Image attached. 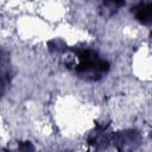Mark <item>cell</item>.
<instances>
[{"mask_svg":"<svg viewBox=\"0 0 152 152\" xmlns=\"http://www.w3.org/2000/svg\"><path fill=\"white\" fill-rule=\"evenodd\" d=\"M137 18L142 21V23H148L151 19V5H146L139 8L138 13H137Z\"/></svg>","mask_w":152,"mask_h":152,"instance_id":"6da1fadb","label":"cell"}]
</instances>
